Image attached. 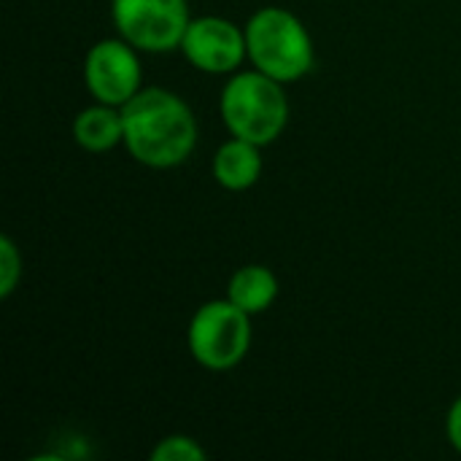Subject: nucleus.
<instances>
[{"mask_svg": "<svg viewBox=\"0 0 461 461\" xmlns=\"http://www.w3.org/2000/svg\"><path fill=\"white\" fill-rule=\"evenodd\" d=\"M124 149L151 170H173L184 165L197 146V116L189 103L165 86H143L127 105Z\"/></svg>", "mask_w": 461, "mask_h": 461, "instance_id": "nucleus-1", "label": "nucleus"}, {"mask_svg": "<svg viewBox=\"0 0 461 461\" xmlns=\"http://www.w3.org/2000/svg\"><path fill=\"white\" fill-rule=\"evenodd\" d=\"M249 62L265 76L294 84L313 70L316 46L305 22L281 5H265L243 24Z\"/></svg>", "mask_w": 461, "mask_h": 461, "instance_id": "nucleus-2", "label": "nucleus"}, {"mask_svg": "<svg viewBox=\"0 0 461 461\" xmlns=\"http://www.w3.org/2000/svg\"><path fill=\"white\" fill-rule=\"evenodd\" d=\"M286 84L265 76L262 70H235L219 95V113L232 138L257 146L276 143L289 124Z\"/></svg>", "mask_w": 461, "mask_h": 461, "instance_id": "nucleus-3", "label": "nucleus"}, {"mask_svg": "<svg viewBox=\"0 0 461 461\" xmlns=\"http://www.w3.org/2000/svg\"><path fill=\"white\" fill-rule=\"evenodd\" d=\"M251 319L230 297L200 305L186 330L192 359L211 373L238 367L251 348Z\"/></svg>", "mask_w": 461, "mask_h": 461, "instance_id": "nucleus-4", "label": "nucleus"}, {"mask_svg": "<svg viewBox=\"0 0 461 461\" xmlns=\"http://www.w3.org/2000/svg\"><path fill=\"white\" fill-rule=\"evenodd\" d=\"M111 22L138 51L167 54L181 46L192 14L186 0H111Z\"/></svg>", "mask_w": 461, "mask_h": 461, "instance_id": "nucleus-5", "label": "nucleus"}, {"mask_svg": "<svg viewBox=\"0 0 461 461\" xmlns=\"http://www.w3.org/2000/svg\"><path fill=\"white\" fill-rule=\"evenodd\" d=\"M84 84L97 103L127 105L143 89L138 49L122 35L97 41L84 57Z\"/></svg>", "mask_w": 461, "mask_h": 461, "instance_id": "nucleus-6", "label": "nucleus"}, {"mask_svg": "<svg viewBox=\"0 0 461 461\" xmlns=\"http://www.w3.org/2000/svg\"><path fill=\"white\" fill-rule=\"evenodd\" d=\"M184 59L208 76H232L246 59V30L224 16H194L181 38Z\"/></svg>", "mask_w": 461, "mask_h": 461, "instance_id": "nucleus-7", "label": "nucleus"}, {"mask_svg": "<svg viewBox=\"0 0 461 461\" xmlns=\"http://www.w3.org/2000/svg\"><path fill=\"white\" fill-rule=\"evenodd\" d=\"M211 170L221 189L249 192L262 176V146L230 135V140L216 149Z\"/></svg>", "mask_w": 461, "mask_h": 461, "instance_id": "nucleus-8", "label": "nucleus"}, {"mask_svg": "<svg viewBox=\"0 0 461 461\" xmlns=\"http://www.w3.org/2000/svg\"><path fill=\"white\" fill-rule=\"evenodd\" d=\"M73 140L92 154L111 151L116 146H124V116L122 108L97 103L86 105L73 119Z\"/></svg>", "mask_w": 461, "mask_h": 461, "instance_id": "nucleus-9", "label": "nucleus"}, {"mask_svg": "<svg viewBox=\"0 0 461 461\" xmlns=\"http://www.w3.org/2000/svg\"><path fill=\"white\" fill-rule=\"evenodd\" d=\"M278 292H281L278 276L267 265H243L230 276L227 284V297L249 316H259L270 311V305L278 300Z\"/></svg>", "mask_w": 461, "mask_h": 461, "instance_id": "nucleus-10", "label": "nucleus"}, {"mask_svg": "<svg viewBox=\"0 0 461 461\" xmlns=\"http://www.w3.org/2000/svg\"><path fill=\"white\" fill-rule=\"evenodd\" d=\"M208 451L189 435H167L151 448V461H205Z\"/></svg>", "mask_w": 461, "mask_h": 461, "instance_id": "nucleus-11", "label": "nucleus"}, {"mask_svg": "<svg viewBox=\"0 0 461 461\" xmlns=\"http://www.w3.org/2000/svg\"><path fill=\"white\" fill-rule=\"evenodd\" d=\"M22 270H24L22 251L16 249V243L8 235H3L0 238V297L3 300H8L16 292V286L22 281Z\"/></svg>", "mask_w": 461, "mask_h": 461, "instance_id": "nucleus-12", "label": "nucleus"}, {"mask_svg": "<svg viewBox=\"0 0 461 461\" xmlns=\"http://www.w3.org/2000/svg\"><path fill=\"white\" fill-rule=\"evenodd\" d=\"M446 438L454 446V451L461 454V394L454 400V405L448 408V416H446Z\"/></svg>", "mask_w": 461, "mask_h": 461, "instance_id": "nucleus-13", "label": "nucleus"}]
</instances>
